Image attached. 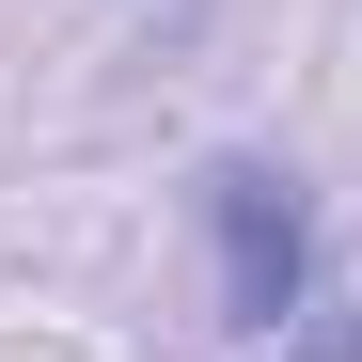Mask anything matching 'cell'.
Listing matches in <instances>:
<instances>
[{
  "instance_id": "1",
  "label": "cell",
  "mask_w": 362,
  "mask_h": 362,
  "mask_svg": "<svg viewBox=\"0 0 362 362\" xmlns=\"http://www.w3.org/2000/svg\"><path fill=\"white\" fill-rule=\"evenodd\" d=\"M205 252H221V315L284 346L315 315V205H299V173L268 158H205Z\"/></svg>"
}]
</instances>
